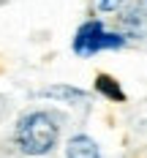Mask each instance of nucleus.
<instances>
[{"label":"nucleus","mask_w":147,"mask_h":158,"mask_svg":"<svg viewBox=\"0 0 147 158\" xmlns=\"http://www.w3.org/2000/svg\"><path fill=\"white\" fill-rule=\"evenodd\" d=\"M60 139V123H57V114L47 109H35L27 112L19 117V123L14 128V142L16 147L30 158H41L52 153L57 147Z\"/></svg>","instance_id":"f257e3e1"},{"label":"nucleus","mask_w":147,"mask_h":158,"mask_svg":"<svg viewBox=\"0 0 147 158\" xmlns=\"http://www.w3.org/2000/svg\"><path fill=\"white\" fill-rule=\"evenodd\" d=\"M128 44V35L120 30H106L101 19H87L84 25H79V30L74 33L71 49L76 57H93L104 49H123Z\"/></svg>","instance_id":"f03ea898"},{"label":"nucleus","mask_w":147,"mask_h":158,"mask_svg":"<svg viewBox=\"0 0 147 158\" xmlns=\"http://www.w3.org/2000/svg\"><path fill=\"white\" fill-rule=\"evenodd\" d=\"M117 27L128 38H147V0H131L117 16Z\"/></svg>","instance_id":"7ed1b4c3"},{"label":"nucleus","mask_w":147,"mask_h":158,"mask_svg":"<svg viewBox=\"0 0 147 158\" xmlns=\"http://www.w3.org/2000/svg\"><path fill=\"white\" fill-rule=\"evenodd\" d=\"M41 98H55V101H63V104H71V106H82L90 101V95L79 90V87H71V85H52V87H44L38 90Z\"/></svg>","instance_id":"20e7f679"},{"label":"nucleus","mask_w":147,"mask_h":158,"mask_svg":"<svg viewBox=\"0 0 147 158\" xmlns=\"http://www.w3.org/2000/svg\"><path fill=\"white\" fill-rule=\"evenodd\" d=\"M65 158H101L98 142L90 139L87 134H76L65 142Z\"/></svg>","instance_id":"39448f33"},{"label":"nucleus","mask_w":147,"mask_h":158,"mask_svg":"<svg viewBox=\"0 0 147 158\" xmlns=\"http://www.w3.org/2000/svg\"><path fill=\"white\" fill-rule=\"evenodd\" d=\"M96 93L104 95L106 101H114V104H123L125 101V90L120 87V82L112 74H98L96 77Z\"/></svg>","instance_id":"423d86ee"},{"label":"nucleus","mask_w":147,"mask_h":158,"mask_svg":"<svg viewBox=\"0 0 147 158\" xmlns=\"http://www.w3.org/2000/svg\"><path fill=\"white\" fill-rule=\"evenodd\" d=\"M125 0H96V6H98V11L101 14H112V11H117L120 6H123Z\"/></svg>","instance_id":"0eeeda50"}]
</instances>
